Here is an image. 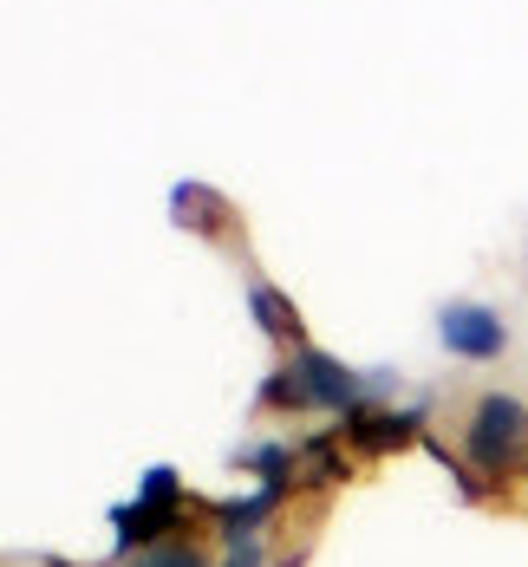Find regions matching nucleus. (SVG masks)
<instances>
[{"label": "nucleus", "mask_w": 528, "mask_h": 567, "mask_svg": "<svg viewBox=\"0 0 528 567\" xmlns=\"http://www.w3.org/2000/svg\"><path fill=\"white\" fill-rule=\"evenodd\" d=\"M464 456L483 470V476H503L528 456V404L509 392H483L476 411H469V437Z\"/></svg>", "instance_id": "f257e3e1"}, {"label": "nucleus", "mask_w": 528, "mask_h": 567, "mask_svg": "<svg viewBox=\"0 0 528 567\" xmlns=\"http://www.w3.org/2000/svg\"><path fill=\"white\" fill-rule=\"evenodd\" d=\"M183 509H189V496H183L176 470H170V463H157V470L137 483V503H117V509H112L117 555H131V548H151V542H170V528L183 522Z\"/></svg>", "instance_id": "f03ea898"}, {"label": "nucleus", "mask_w": 528, "mask_h": 567, "mask_svg": "<svg viewBox=\"0 0 528 567\" xmlns=\"http://www.w3.org/2000/svg\"><path fill=\"white\" fill-rule=\"evenodd\" d=\"M437 340L451 346L457 359H496L503 346H509V327L489 313V307H476V300H451V307H437Z\"/></svg>", "instance_id": "7ed1b4c3"}, {"label": "nucleus", "mask_w": 528, "mask_h": 567, "mask_svg": "<svg viewBox=\"0 0 528 567\" xmlns=\"http://www.w3.org/2000/svg\"><path fill=\"white\" fill-rule=\"evenodd\" d=\"M411 437H424V411L417 404H359L346 417V444L365 456H385V451H405Z\"/></svg>", "instance_id": "20e7f679"}, {"label": "nucleus", "mask_w": 528, "mask_h": 567, "mask_svg": "<svg viewBox=\"0 0 528 567\" xmlns=\"http://www.w3.org/2000/svg\"><path fill=\"white\" fill-rule=\"evenodd\" d=\"M293 365H300V379H307V398H313V404H327V411H340V417H352V411L365 404V385H372V379L346 372V365H340V359H327L320 346H300V359H293Z\"/></svg>", "instance_id": "39448f33"}, {"label": "nucleus", "mask_w": 528, "mask_h": 567, "mask_svg": "<svg viewBox=\"0 0 528 567\" xmlns=\"http://www.w3.org/2000/svg\"><path fill=\"white\" fill-rule=\"evenodd\" d=\"M170 223L189 235H229V203L209 189V183H170Z\"/></svg>", "instance_id": "423d86ee"}, {"label": "nucleus", "mask_w": 528, "mask_h": 567, "mask_svg": "<svg viewBox=\"0 0 528 567\" xmlns=\"http://www.w3.org/2000/svg\"><path fill=\"white\" fill-rule=\"evenodd\" d=\"M288 503V489H275V483H261L255 496H235V503H216V528H222V542L241 548V542H255L261 535V522Z\"/></svg>", "instance_id": "0eeeda50"}, {"label": "nucleus", "mask_w": 528, "mask_h": 567, "mask_svg": "<svg viewBox=\"0 0 528 567\" xmlns=\"http://www.w3.org/2000/svg\"><path fill=\"white\" fill-rule=\"evenodd\" d=\"M248 313H255V327H261L275 346H300V313L288 307V293H281V287L255 281V287H248Z\"/></svg>", "instance_id": "6e6552de"}, {"label": "nucleus", "mask_w": 528, "mask_h": 567, "mask_svg": "<svg viewBox=\"0 0 528 567\" xmlns=\"http://www.w3.org/2000/svg\"><path fill=\"white\" fill-rule=\"evenodd\" d=\"M293 456H300L293 483H307V489H333V483L346 476V451H340V437H307Z\"/></svg>", "instance_id": "1a4fd4ad"}, {"label": "nucleus", "mask_w": 528, "mask_h": 567, "mask_svg": "<svg viewBox=\"0 0 528 567\" xmlns=\"http://www.w3.org/2000/svg\"><path fill=\"white\" fill-rule=\"evenodd\" d=\"M124 567H203V548H196V542H151V548H137V555H131V561Z\"/></svg>", "instance_id": "9d476101"}, {"label": "nucleus", "mask_w": 528, "mask_h": 567, "mask_svg": "<svg viewBox=\"0 0 528 567\" xmlns=\"http://www.w3.org/2000/svg\"><path fill=\"white\" fill-rule=\"evenodd\" d=\"M261 404H288V411L313 404V398H307V379H300V365H281V372L261 385Z\"/></svg>", "instance_id": "9b49d317"}, {"label": "nucleus", "mask_w": 528, "mask_h": 567, "mask_svg": "<svg viewBox=\"0 0 528 567\" xmlns=\"http://www.w3.org/2000/svg\"><path fill=\"white\" fill-rule=\"evenodd\" d=\"M222 567H261V548L255 542H241V548H229V561Z\"/></svg>", "instance_id": "f8f14e48"}]
</instances>
